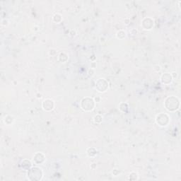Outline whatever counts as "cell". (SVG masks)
Instances as JSON below:
<instances>
[{"mask_svg": "<svg viewBox=\"0 0 181 181\" xmlns=\"http://www.w3.org/2000/svg\"><path fill=\"white\" fill-rule=\"evenodd\" d=\"M28 178L30 180H40L43 178V171L38 167L30 168L28 171Z\"/></svg>", "mask_w": 181, "mask_h": 181, "instance_id": "6da1fadb", "label": "cell"}, {"mask_svg": "<svg viewBox=\"0 0 181 181\" xmlns=\"http://www.w3.org/2000/svg\"><path fill=\"white\" fill-rule=\"evenodd\" d=\"M165 106L168 111L176 110L179 107V100L174 96H171L166 98L165 101Z\"/></svg>", "mask_w": 181, "mask_h": 181, "instance_id": "7a4b0ae2", "label": "cell"}, {"mask_svg": "<svg viewBox=\"0 0 181 181\" xmlns=\"http://www.w3.org/2000/svg\"><path fill=\"white\" fill-rule=\"evenodd\" d=\"M93 98L89 97L84 98L81 101V107L85 111H91L94 108L95 103Z\"/></svg>", "mask_w": 181, "mask_h": 181, "instance_id": "3957f363", "label": "cell"}, {"mask_svg": "<svg viewBox=\"0 0 181 181\" xmlns=\"http://www.w3.org/2000/svg\"><path fill=\"white\" fill-rule=\"evenodd\" d=\"M156 123L159 124V125H160L161 127H165L168 125V123H169L170 118L168 117V115L165 113H161L156 116Z\"/></svg>", "mask_w": 181, "mask_h": 181, "instance_id": "277c9868", "label": "cell"}, {"mask_svg": "<svg viewBox=\"0 0 181 181\" xmlns=\"http://www.w3.org/2000/svg\"><path fill=\"white\" fill-rule=\"evenodd\" d=\"M96 87L99 92H105L108 88V83L104 79H100L96 82Z\"/></svg>", "mask_w": 181, "mask_h": 181, "instance_id": "5b68a950", "label": "cell"}, {"mask_svg": "<svg viewBox=\"0 0 181 181\" xmlns=\"http://www.w3.org/2000/svg\"><path fill=\"white\" fill-rule=\"evenodd\" d=\"M42 105H43V108L45 111H50L54 108L55 103H54V101L53 100L48 98V99H45L43 102Z\"/></svg>", "mask_w": 181, "mask_h": 181, "instance_id": "8992f818", "label": "cell"}, {"mask_svg": "<svg viewBox=\"0 0 181 181\" xmlns=\"http://www.w3.org/2000/svg\"><path fill=\"white\" fill-rule=\"evenodd\" d=\"M141 24H142V26L144 27V29L150 30L154 26V20L151 18H145L142 21Z\"/></svg>", "mask_w": 181, "mask_h": 181, "instance_id": "52a82bcc", "label": "cell"}, {"mask_svg": "<svg viewBox=\"0 0 181 181\" xmlns=\"http://www.w3.org/2000/svg\"><path fill=\"white\" fill-rule=\"evenodd\" d=\"M173 78L172 77L171 74L166 73V74H164L162 75V76H161V81L163 84H168L171 83V81H173Z\"/></svg>", "mask_w": 181, "mask_h": 181, "instance_id": "ba28073f", "label": "cell"}, {"mask_svg": "<svg viewBox=\"0 0 181 181\" xmlns=\"http://www.w3.org/2000/svg\"><path fill=\"white\" fill-rule=\"evenodd\" d=\"M33 161L36 164H41L45 161V156L42 153L35 154L33 157Z\"/></svg>", "mask_w": 181, "mask_h": 181, "instance_id": "9c48e42d", "label": "cell"}, {"mask_svg": "<svg viewBox=\"0 0 181 181\" xmlns=\"http://www.w3.org/2000/svg\"><path fill=\"white\" fill-rule=\"evenodd\" d=\"M21 166V167H22L23 168H24V169L29 170L30 168H31L32 164H31V162H30V161H28V160H26V164H25L24 161H22Z\"/></svg>", "mask_w": 181, "mask_h": 181, "instance_id": "30bf717a", "label": "cell"}, {"mask_svg": "<svg viewBox=\"0 0 181 181\" xmlns=\"http://www.w3.org/2000/svg\"><path fill=\"white\" fill-rule=\"evenodd\" d=\"M14 121V118L11 115H7L4 118V123L6 125H11Z\"/></svg>", "mask_w": 181, "mask_h": 181, "instance_id": "8fae6325", "label": "cell"}, {"mask_svg": "<svg viewBox=\"0 0 181 181\" xmlns=\"http://www.w3.org/2000/svg\"><path fill=\"white\" fill-rule=\"evenodd\" d=\"M58 19H60V20H61L62 21V16L60 15V14H55V16H54L53 17V20H54V21H55V22H56V23H60V21L58 20Z\"/></svg>", "mask_w": 181, "mask_h": 181, "instance_id": "7c38bea8", "label": "cell"}, {"mask_svg": "<svg viewBox=\"0 0 181 181\" xmlns=\"http://www.w3.org/2000/svg\"><path fill=\"white\" fill-rule=\"evenodd\" d=\"M120 35H123V37H125V35H126V33H125V32L123 31V30H120V31H118L117 33V37L118 38H120Z\"/></svg>", "mask_w": 181, "mask_h": 181, "instance_id": "4fadbf2b", "label": "cell"}, {"mask_svg": "<svg viewBox=\"0 0 181 181\" xmlns=\"http://www.w3.org/2000/svg\"><path fill=\"white\" fill-rule=\"evenodd\" d=\"M99 119H102V117L101 115H96V116H95L94 117V121H95V123H98V120Z\"/></svg>", "mask_w": 181, "mask_h": 181, "instance_id": "5bb4252c", "label": "cell"}]
</instances>
